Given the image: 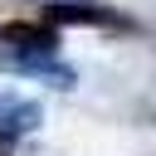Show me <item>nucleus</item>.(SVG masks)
<instances>
[{
	"label": "nucleus",
	"instance_id": "2",
	"mask_svg": "<svg viewBox=\"0 0 156 156\" xmlns=\"http://www.w3.org/2000/svg\"><path fill=\"white\" fill-rule=\"evenodd\" d=\"M0 68L24 73V78H44V83H54V88H73V83H78V73H73L68 63H58L54 54H0Z\"/></svg>",
	"mask_w": 156,
	"mask_h": 156
},
{
	"label": "nucleus",
	"instance_id": "1",
	"mask_svg": "<svg viewBox=\"0 0 156 156\" xmlns=\"http://www.w3.org/2000/svg\"><path fill=\"white\" fill-rule=\"evenodd\" d=\"M58 29L39 20H5L0 24V54H54Z\"/></svg>",
	"mask_w": 156,
	"mask_h": 156
},
{
	"label": "nucleus",
	"instance_id": "3",
	"mask_svg": "<svg viewBox=\"0 0 156 156\" xmlns=\"http://www.w3.org/2000/svg\"><path fill=\"white\" fill-rule=\"evenodd\" d=\"M39 122H44L39 102H29V98H15V93H0V132H5V136L34 132Z\"/></svg>",
	"mask_w": 156,
	"mask_h": 156
},
{
	"label": "nucleus",
	"instance_id": "4",
	"mask_svg": "<svg viewBox=\"0 0 156 156\" xmlns=\"http://www.w3.org/2000/svg\"><path fill=\"white\" fill-rule=\"evenodd\" d=\"M49 20H58V24H112L117 15L102 10L98 0H49Z\"/></svg>",
	"mask_w": 156,
	"mask_h": 156
}]
</instances>
